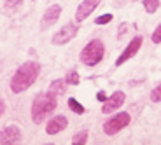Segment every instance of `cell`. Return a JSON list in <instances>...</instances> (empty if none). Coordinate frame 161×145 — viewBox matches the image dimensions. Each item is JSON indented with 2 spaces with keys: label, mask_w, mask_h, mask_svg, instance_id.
Returning <instances> with one entry per match:
<instances>
[{
  "label": "cell",
  "mask_w": 161,
  "mask_h": 145,
  "mask_svg": "<svg viewBox=\"0 0 161 145\" xmlns=\"http://www.w3.org/2000/svg\"><path fill=\"white\" fill-rule=\"evenodd\" d=\"M69 107H70V110L75 112V114H84V110H86L84 107L75 100V98H69Z\"/></svg>",
  "instance_id": "cell-15"
},
{
  "label": "cell",
  "mask_w": 161,
  "mask_h": 145,
  "mask_svg": "<svg viewBox=\"0 0 161 145\" xmlns=\"http://www.w3.org/2000/svg\"><path fill=\"white\" fill-rule=\"evenodd\" d=\"M151 100H153L154 103L161 101V84H159V86H156V88L153 89V93H151Z\"/></svg>",
  "instance_id": "cell-18"
},
{
  "label": "cell",
  "mask_w": 161,
  "mask_h": 145,
  "mask_svg": "<svg viewBox=\"0 0 161 145\" xmlns=\"http://www.w3.org/2000/svg\"><path fill=\"white\" fill-rule=\"evenodd\" d=\"M125 98H126V94L123 93V91H116V93H112L107 100L103 101V105H102V112L103 114H112L114 110L121 109V105L125 103Z\"/></svg>",
  "instance_id": "cell-7"
},
{
  "label": "cell",
  "mask_w": 161,
  "mask_h": 145,
  "mask_svg": "<svg viewBox=\"0 0 161 145\" xmlns=\"http://www.w3.org/2000/svg\"><path fill=\"white\" fill-rule=\"evenodd\" d=\"M98 100H100V101H105V100H107V98H105V93H103V91H100V93H98Z\"/></svg>",
  "instance_id": "cell-22"
},
{
  "label": "cell",
  "mask_w": 161,
  "mask_h": 145,
  "mask_svg": "<svg viewBox=\"0 0 161 145\" xmlns=\"http://www.w3.org/2000/svg\"><path fill=\"white\" fill-rule=\"evenodd\" d=\"M65 81L69 82V84H72V86H77L80 82V77H79V73H77L75 70H70V72L67 73V77H65Z\"/></svg>",
  "instance_id": "cell-16"
},
{
  "label": "cell",
  "mask_w": 161,
  "mask_h": 145,
  "mask_svg": "<svg viewBox=\"0 0 161 145\" xmlns=\"http://www.w3.org/2000/svg\"><path fill=\"white\" fill-rule=\"evenodd\" d=\"M77 32H79V26H77L75 23L65 24V26H61V28L58 30L54 35H53V44H54V46H65V44H69L74 37L77 35Z\"/></svg>",
  "instance_id": "cell-5"
},
{
  "label": "cell",
  "mask_w": 161,
  "mask_h": 145,
  "mask_svg": "<svg viewBox=\"0 0 161 145\" xmlns=\"http://www.w3.org/2000/svg\"><path fill=\"white\" fill-rule=\"evenodd\" d=\"M86 142H88V129H82V131H79V133H77L75 137L72 138V143H74V145H84Z\"/></svg>",
  "instance_id": "cell-14"
},
{
  "label": "cell",
  "mask_w": 161,
  "mask_h": 145,
  "mask_svg": "<svg viewBox=\"0 0 161 145\" xmlns=\"http://www.w3.org/2000/svg\"><path fill=\"white\" fill-rule=\"evenodd\" d=\"M151 39H153L154 44H159V42H161V23L158 24V28L153 32V37H151Z\"/></svg>",
  "instance_id": "cell-19"
},
{
  "label": "cell",
  "mask_w": 161,
  "mask_h": 145,
  "mask_svg": "<svg viewBox=\"0 0 161 145\" xmlns=\"http://www.w3.org/2000/svg\"><path fill=\"white\" fill-rule=\"evenodd\" d=\"M103 54H105L103 42L100 39H93V40H89L84 46V49L80 51L79 58L82 61V65H86V67H95V65H98L103 60Z\"/></svg>",
  "instance_id": "cell-3"
},
{
  "label": "cell",
  "mask_w": 161,
  "mask_h": 145,
  "mask_svg": "<svg viewBox=\"0 0 161 145\" xmlns=\"http://www.w3.org/2000/svg\"><path fill=\"white\" fill-rule=\"evenodd\" d=\"M40 73V65L37 61H26L21 67H18V70L14 72L11 79V91L12 93H23L30 86H33V82L37 81V77Z\"/></svg>",
  "instance_id": "cell-1"
},
{
  "label": "cell",
  "mask_w": 161,
  "mask_h": 145,
  "mask_svg": "<svg viewBox=\"0 0 161 145\" xmlns=\"http://www.w3.org/2000/svg\"><path fill=\"white\" fill-rule=\"evenodd\" d=\"M112 14H102V16H98L97 19H95V23L97 24H107V23H110L112 21Z\"/></svg>",
  "instance_id": "cell-17"
},
{
  "label": "cell",
  "mask_w": 161,
  "mask_h": 145,
  "mask_svg": "<svg viewBox=\"0 0 161 145\" xmlns=\"http://www.w3.org/2000/svg\"><path fill=\"white\" fill-rule=\"evenodd\" d=\"M142 40H144V39H142L140 35L133 37L131 40H130V44L125 47V51L121 52V54H119V58L116 60V67H121V65H123V63H126V61H128L130 58H133V56H135V54L138 52V49L142 47Z\"/></svg>",
  "instance_id": "cell-6"
},
{
  "label": "cell",
  "mask_w": 161,
  "mask_h": 145,
  "mask_svg": "<svg viewBox=\"0 0 161 145\" xmlns=\"http://www.w3.org/2000/svg\"><path fill=\"white\" fill-rule=\"evenodd\" d=\"M102 0H82L79 4V7H77L75 11V21L77 23H80V21H84L88 16H91L93 11L100 5Z\"/></svg>",
  "instance_id": "cell-8"
},
{
  "label": "cell",
  "mask_w": 161,
  "mask_h": 145,
  "mask_svg": "<svg viewBox=\"0 0 161 145\" xmlns=\"http://www.w3.org/2000/svg\"><path fill=\"white\" fill-rule=\"evenodd\" d=\"M67 126H69L67 117L65 115H54V117H51V121L46 126V133L47 135H58L60 131H63Z\"/></svg>",
  "instance_id": "cell-11"
},
{
  "label": "cell",
  "mask_w": 161,
  "mask_h": 145,
  "mask_svg": "<svg viewBox=\"0 0 161 145\" xmlns=\"http://www.w3.org/2000/svg\"><path fill=\"white\" fill-rule=\"evenodd\" d=\"M142 4H144V9L149 14H154L159 9V0H142Z\"/></svg>",
  "instance_id": "cell-13"
},
{
  "label": "cell",
  "mask_w": 161,
  "mask_h": 145,
  "mask_svg": "<svg viewBox=\"0 0 161 145\" xmlns=\"http://www.w3.org/2000/svg\"><path fill=\"white\" fill-rule=\"evenodd\" d=\"M130 121H131V117H130L128 112L116 114L114 117H110V119H107L103 122V133L109 135V137H114V135L119 133L121 129H125L130 124Z\"/></svg>",
  "instance_id": "cell-4"
},
{
  "label": "cell",
  "mask_w": 161,
  "mask_h": 145,
  "mask_svg": "<svg viewBox=\"0 0 161 145\" xmlns=\"http://www.w3.org/2000/svg\"><path fill=\"white\" fill-rule=\"evenodd\" d=\"M4 114H5V100L2 98L0 100V115H4Z\"/></svg>",
  "instance_id": "cell-21"
},
{
  "label": "cell",
  "mask_w": 161,
  "mask_h": 145,
  "mask_svg": "<svg viewBox=\"0 0 161 145\" xmlns=\"http://www.w3.org/2000/svg\"><path fill=\"white\" fill-rule=\"evenodd\" d=\"M60 14H61V7H60L58 4L47 7V9H46V12H44V16H42V21H40V28H42V30L51 28L53 24L58 21Z\"/></svg>",
  "instance_id": "cell-9"
},
{
  "label": "cell",
  "mask_w": 161,
  "mask_h": 145,
  "mask_svg": "<svg viewBox=\"0 0 161 145\" xmlns=\"http://www.w3.org/2000/svg\"><path fill=\"white\" fill-rule=\"evenodd\" d=\"M58 107L56 96H53L51 93H40L33 98L32 103V121L35 124L44 122L49 115H51Z\"/></svg>",
  "instance_id": "cell-2"
},
{
  "label": "cell",
  "mask_w": 161,
  "mask_h": 145,
  "mask_svg": "<svg viewBox=\"0 0 161 145\" xmlns=\"http://www.w3.org/2000/svg\"><path fill=\"white\" fill-rule=\"evenodd\" d=\"M23 4V0H5V7L7 9H16Z\"/></svg>",
  "instance_id": "cell-20"
},
{
  "label": "cell",
  "mask_w": 161,
  "mask_h": 145,
  "mask_svg": "<svg viewBox=\"0 0 161 145\" xmlns=\"http://www.w3.org/2000/svg\"><path fill=\"white\" fill-rule=\"evenodd\" d=\"M67 84H69V82L65 81V79H56V81L51 82L47 93H51L53 96H56V98L61 96V94H65V91H67Z\"/></svg>",
  "instance_id": "cell-12"
},
{
  "label": "cell",
  "mask_w": 161,
  "mask_h": 145,
  "mask_svg": "<svg viewBox=\"0 0 161 145\" xmlns=\"http://www.w3.org/2000/svg\"><path fill=\"white\" fill-rule=\"evenodd\" d=\"M21 131L18 126H5L4 129H2V138H0V142H2V145H12V143H19L21 142Z\"/></svg>",
  "instance_id": "cell-10"
}]
</instances>
